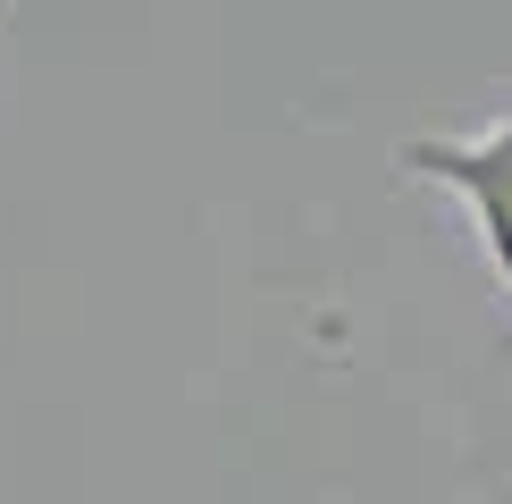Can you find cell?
I'll use <instances>...</instances> for the list:
<instances>
[{
    "mask_svg": "<svg viewBox=\"0 0 512 504\" xmlns=\"http://www.w3.org/2000/svg\"><path fill=\"white\" fill-rule=\"evenodd\" d=\"M395 168L412 185L445 194L471 219L479 261L496 269V286L512 294V110L479 118V126H437V135H403Z\"/></svg>",
    "mask_w": 512,
    "mask_h": 504,
    "instance_id": "6da1fadb",
    "label": "cell"
}]
</instances>
